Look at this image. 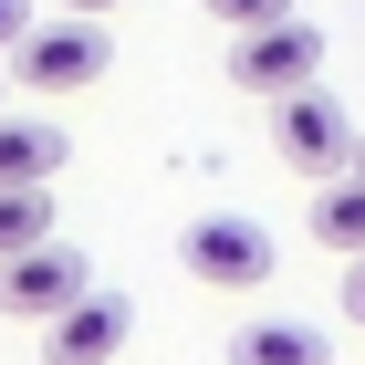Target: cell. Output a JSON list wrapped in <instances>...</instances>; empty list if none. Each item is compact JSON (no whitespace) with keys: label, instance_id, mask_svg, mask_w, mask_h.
Masks as SVG:
<instances>
[{"label":"cell","instance_id":"obj_1","mask_svg":"<svg viewBox=\"0 0 365 365\" xmlns=\"http://www.w3.org/2000/svg\"><path fill=\"white\" fill-rule=\"evenodd\" d=\"M178 261H188V282H209V292H261V282L282 272L272 230H261L251 209H209V220H188Z\"/></svg>","mask_w":365,"mask_h":365},{"label":"cell","instance_id":"obj_2","mask_svg":"<svg viewBox=\"0 0 365 365\" xmlns=\"http://www.w3.org/2000/svg\"><path fill=\"white\" fill-rule=\"evenodd\" d=\"M313 73H324V31L313 21H261V31H230V84L240 94H313Z\"/></svg>","mask_w":365,"mask_h":365},{"label":"cell","instance_id":"obj_3","mask_svg":"<svg viewBox=\"0 0 365 365\" xmlns=\"http://www.w3.org/2000/svg\"><path fill=\"white\" fill-rule=\"evenodd\" d=\"M272 146L313 178V188H324V178H355V157H365V146H355V115H344L334 94H282V105H272Z\"/></svg>","mask_w":365,"mask_h":365},{"label":"cell","instance_id":"obj_4","mask_svg":"<svg viewBox=\"0 0 365 365\" xmlns=\"http://www.w3.org/2000/svg\"><path fill=\"white\" fill-rule=\"evenodd\" d=\"M73 303H94V272H84V251L42 240V251L0 261V313H11V324H63Z\"/></svg>","mask_w":365,"mask_h":365},{"label":"cell","instance_id":"obj_5","mask_svg":"<svg viewBox=\"0 0 365 365\" xmlns=\"http://www.w3.org/2000/svg\"><path fill=\"white\" fill-rule=\"evenodd\" d=\"M11 63H21V84H31V94H84V84H105L115 42H105V21H73V11H53V21L31 31Z\"/></svg>","mask_w":365,"mask_h":365},{"label":"cell","instance_id":"obj_6","mask_svg":"<svg viewBox=\"0 0 365 365\" xmlns=\"http://www.w3.org/2000/svg\"><path fill=\"white\" fill-rule=\"evenodd\" d=\"M125 324H136V313H125V292H94V303H73L63 313V324H42V365H115V344H125Z\"/></svg>","mask_w":365,"mask_h":365},{"label":"cell","instance_id":"obj_7","mask_svg":"<svg viewBox=\"0 0 365 365\" xmlns=\"http://www.w3.org/2000/svg\"><path fill=\"white\" fill-rule=\"evenodd\" d=\"M63 168V125L53 115H0V188H42Z\"/></svg>","mask_w":365,"mask_h":365},{"label":"cell","instance_id":"obj_8","mask_svg":"<svg viewBox=\"0 0 365 365\" xmlns=\"http://www.w3.org/2000/svg\"><path fill=\"white\" fill-rule=\"evenodd\" d=\"M313 240H324V251H344V261H365V168L313 188Z\"/></svg>","mask_w":365,"mask_h":365},{"label":"cell","instance_id":"obj_9","mask_svg":"<svg viewBox=\"0 0 365 365\" xmlns=\"http://www.w3.org/2000/svg\"><path fill=\"white\" fill-rule=\"evenodd\" d=\"M230 365H334V344L313 324H240L230 334Z\"/></svg>","mask_w":365,"mask_h":365},{"label":"cell","instance_id":"obj_10","mask_svg":"<svg viewBox=\"0 0 365 365\" xmlns=\"http://www.w3.org/2000/svg\"><path fill=\"white\" fill-rule=\"evenodd\" d=\"M53 240V188H0V261Z\"/></svg>","mask_w":365,"mask_h":365},{"label":"cell","instance_id":"obj_11","mask_svg":"<svg viewBox=\"0 0 365 365\" xmlns=\"http://www.w3.org/2000/svg\"><path fill=\"white\" fill-rule=\"evenodd\" d=\"M198 11H220L230 31H261V21H292V0H198Z\"/></svg>","mask_w":365,"mask_h":365},{"label":"cell","instance_id":"obj_12","mask_svg":"<svg viewBox=\"0 0 365 365\" xmlns=\"http://www.w3.org/2000/svg\"><path fill=\"white\" fill-rule=\"evenodd\" d=\"M31 31H42V21H31V0H0V53H21Z\"/></svg>","mask_w":365,"mask_h":365},{"label":"cell","instance_id":"obj_13","mask_svg":"<svg viewBox=\"0 0 365 365\" xmlns=\"http://www.w3.org/2000/svg\"><path fill=\"white\" fill-rule=\"evenodd\" d=\"M344 313L365 324V261H344Z\"/></svg>","mask_w":365,"mask_h":365},{"label":"cell","instance_id":"obj_14","mask_svg":"<svg viewBox=\"0 0 365 365\" xmlns=\"http://www.w3.org/2000/svg\"><path fill=\"white\" fill-rule=\"evenodd\" d=\"M53 11H73V21H105V11H115V0H53Z\"/></svg>","mask_w":365,"mask_h":365},{"label":"cell","instance_id":"obj_15","mask_svg":"<svg viewBox=\"0 0 365 365\" xmlns=\"http://www.w3.org/2000/svg\"><path fill=\"white\" fill-rule=\"evenodd\" d=\"M355 168H365V157H355Z\"/></svg>","mask_w":365,"mask_h":365},{"label":"cell","instance_id":"obj_16","mask_svg":"<svg viewBox=\"0 0 365 365\" xmlns=\"http://www.w3.org/2000/svg\"><path fill=\"white\" fill-rule=\"evenodd\" d=\"M0 115H11V105H0Z\"/></svg>","mask_w":365,"mask_h":365}]
</instances>
